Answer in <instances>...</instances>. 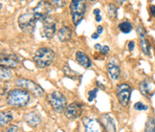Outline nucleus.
<instances>
[{
    "label": "nucleus",
    "mask_w": 155,
    "mask_h": 132,
    "mask_svg": "<svg viewBox=\"0 0 155 132\" xmlns=\"http://www.w3.org/2000/svg\"><path fill=\"white\" fill-rule=\"evenodd\" d=\"M91 38H92L93 39H96V38H99V35H98L97 33H95V34H93V35H92V37H91Z\"/></svg>",
    "instance_id": "obj_36"
},
{
    "label": "nucleus",
    "mask_w": 155,
    "mask_h": 132,
    "mask_svg": "<svg viewBox=\"0 0 155 132\" xmlns=\"http://www.w3.org/2000/svg\"><path fill=\"white\" fill-rule=\"evenodd\" d=\"M24 120L30 127H38L41 122L39 114H38L37 112H30V113L26 114L24 117Z\"/></svg>",
    "instance_id": "obj_17"
},
{
    "label": "nucleus",
    "mask_w": 155,
    "mask_h": 132,
    "mask_svg": "<svg viewBox=\"0 0 155 132\" xmlns=\"http://www.w3.org/2000/svg\"><path fill=\"white\" fill-rule=\"evenodd\" d=\"M97 93H98V88H95L93 90H90L88 93V101H92L95 98L97 97Z\"/></svg>",
    "instance_id": "obj_27"
},
{
    "label": "nucleus",
    "mask_w": 155,
    "mask_h": 132,
    "mask_svg": "<svg viewBox=\"0 0 155 132\" xmlns=\"http://www.w3.org/2000/svg\"><path fill=\"white\" fill-rule=\"evenodd\" d=\"M100 14H101V11H100L99 9H95V10H94V15H99Z\"/></svg>",
    "instance_id": "obj_34"
},
{
    "label": "nucleus",
    "mask_w": 155,
    "mask_h": 132,
    "mask_svg": "<svg viewBox=\"0 0 155 132\" xmlns=\"http://www.w3.org/2000/svg\"><path fill=\"white\" fill-rule=\"evenodd\" d=\"M83 124H84L85 132H106L104 124L96 118H84Z\"/></svg>",
    "instance_id": "obj_10"
},
{
    "label": "nucleus",
    "mask_w": 155,
    "mask_h": 132,
    "mask_svg": "<svg viewBox=\"0 0 155 132\" xmlns=\"http://www.w3.org/2000/svg\"><path fill=\"white\" fill-rule=\"evenodd\" d=\"M76 61L78 63L84 68H89V67H91V65H92L90 58H88V56L85 53H83L81 51H78L76 53Z\"/></svg>",
    "instance_id": "obj_16"
},
{
    "label": "nucleus",
    "mask_w": 155,
    "mask_h": 132,
    "mask_svg": "<svg viewBox=\"0 0 155 132\" xmlns=\"http://www.w3.org/2000/svg\"><path fill=\"white\" fill-rule=\"evenodd\" d=\"M0 71H1V72H0V75H1V80L2 81H9V80L12 79V77H13V75H14L12 68L5 67V66H1Z\"/></svg>",
    "instance_id": "obj_21"
},
{
    "label": "nucleus",
    "mask_w": 155,
    "mask_h": 132,
    "mask_svg": "<svg viewBox=\"0 0 155 132\" xmlns=\"http://www.w3.org/2000/svg\"><path fill=\"white\" fill-rule=\"evenodd\" d=\"M101 20H102V17H101V15H96V21L97 22H100Z\"/></svg>",
    "instance_id": "obj_37"
},
{
    "label": "nucleus",
    "mask_w": 155,
    "mask_h": 132,
    "mask_svg": "<svg viewBox=\"0 0 155 132\" xmlns=\"http://www.w3.org/2000/svg\"><path fill=\"white\" fill-rule=\"evenodd\" d=\"M102 47H103V46H101L100 44H96V45H95V49L98 50V51H101V49H102Z\"/></svg>",
    "instance_id": "obj_35"
},
{
    "label": "nucleus",
    "mask_w": 155,
    "mask_h": 132,
    "mask_svg": "<svg viewBox=\"0 0 155 132\" xmlns=\"http://www.w3.org/2000/svg\"><path fill=\"white\" fill-rule=\"evenodd\" d=\"M145 132H155V119L152 116H150L147 120Z\"/></svg>",
    "instance_id": "obj_24"
},
{
    "label": "nucleus",
    "mask_w": 155,
    "mask_h": 132,
    "mask_svg": "<svg viewBox=\"0 0 155 132\" xmlns=\"http://www.w3.org/2000/svg\"><path fill=\"white\" fill-rule=\"evenodd\" d=\"M119 29L121 30V32L124 34H129L131 31H132L133 26L132 24L128 21H124L122 23L119 24Z\"/></svg>",
    "instance_id": "obj_22"
},
{
    "label": "nucleus",
    "mask_w": 155,
    "mask_h": 132,
    "mask_svg": "<svg viewBox=\"0 0 155 132\" xmlns=\"http://www.w3.org/2000/svg\"><path fill=\"white\" fill-rule=\"evenodd\" d=\"M150 13L153 17H155V6L154 5H151L150 7Z\"/></svg>",
    "instance_id": "obj_32"
},
{
    "label": "nucleus",
    "mask_w": 155,
    "mask_h": 132,
    "mask_svg": "<svg viewBox=\"0 0 155 132\" xmlns=\"http://www.w3.org/2000/svg\"><path fill=\"white\" fill-rule=\"evenodd\" d=\"M20 61L21 58L19 56H17L16 54H11V53L1 54V58H0L1 66H5V67H9V68L16 67Z\"/></svg>",
    "instance_id": "obj_11"
},
{
    "label": "nucleus",
    "mask_w": 155,
    "mask_h": 132,
    "mask_svg": "<svg viewBox=\"0 0 155 132\" xmlns=\"http://www.w3.org/2000/svg\"><path fill=\"white\" fill-rule=\"evenodd\" d=\"M127 46H128L129 51H132V50L134 49V47H135V42H134V41H129L128 44H127Z\"/></svg>",
    "instance_id": "obj_31"
},
{
    "label": "nucleus",
    "mask_w": 155,
    "mask_h": 132,
    "mask_svg": "<svg viewBox=\"0 0 155 132\" xmlns=\"http://www.w3.org/2000/svg\"><path fill=\"white\" fill-rule=\"evenodd\" d=\"M13 119L14 116L11 111H2L1 115H0V124H1V127H5V125L9 124L13 121Z\"/></svg>",
    "instance_id": "obj_20"
},
{
    "label": "nucleus",
    "mask_w": 155,
    "mask_h": 132,
    "mask_svg": "<svg viewBox=\"0 0 155 132\" xmlns=\"http://www.w3.org/2000/svg\"><path fill=\"white\" fill-rule=\"evenodd\" d=\"M82 113V105L78 103V101H74V103L70 104L66 109L64 111V114L68 120H75L79 118Z\"/></svg>",
    "instance_id": "obj_12"
},
{
    "label": "nucleus",
    "mask_w": 155,
    "mask_h": 132,
    "mask_svg": "<svg viewBox=\"0 0 155 132\" xmlns=\"http://www.w3.org/2000/svg\"><path fill=\"white\" fill-rule=\"evenodd\" d=\"M72 35V30L67 26H63L58 30V38L61 42H66L68 41Z\"/></svg>",
    "instance_id": "obj_19"
},
{
    "label": "nucleus",
    "mask_w": 155,
    "mask_h": 132,
    "mask_svg": "<svg viewBox=\"0 0 155 132\" xmlns=\"http://www.w3.org/2000/svg\"><path fill=\"white\" fill-rule=\"evenodd\" d=\"M100 52H101L102 55H106V54L109 52V47L108 46H103Z\"/></svg>",
    "instance_id": "obj_30"
},
{
    "label": "nucleus",
    "mask_w": 155,
    "mask_h": 132,
    "mask_svg": "<svg viewBox=\"0 0 155 132\" xmlns=\"http://www.w3.org/2000/svg\"><path fill=\"white\" fill-rule=\"evenodd\" d=\"M63 72H64V74L66 77L70 78V79H76V77H77V73L75 71H73L72 69H71L68 65H65L63 66Z\"/></svg>",
    "instance_id": "obj_25"
},
{
    "label": "nucleus",
    "mask_w": 155,
    "mask_h": 132,
    "mask_svg": "<svg viewBox=\"0 0 155 132\" xmlns=\"http://www.w3.org/2000/svg\"><path fill=\"white\" fill-rule=\"evenodd\" d=\"M107 15H108L111 20L117 19V7L115 4L111 3L108 5V7H107Z\"/></svg>",
    "instance_id": "obj_23"
},
{
    "label": "nucleus",
    "mask_w": 155,
    "mask_h": 132,
    "mask_svg": "<svg viewBox=\"0 0 155 132\" xmlns=\"http://www.w3.org/2000/svg\"><path fill=\"white\" fill-rule=\"evenodd\" d=\"M137 32L139 34V38H140V44H141V48L142 51L144 52L147 56H150V49L151 46L148 42V40L146 38V30L144 29V27L138 25L137 27Z\"/></svg>",
    "instance_id": "obj_14"
},
{
    "label": "nucleus",
    "mask_w": 155,
    "mask_h": 132,
    "mask_svg": "<svg viewBox=\"0 0 155 132\" xmlns=\"http://www.w3.org/2000/svg\"><path fill=\"white\" fill-rule=\"evenodd\" d=\"M154 53H155V48H154Z\"/></svg>",
    "instance_id": "obj_38"
},
{
    "label": "nucleus",
    "mask_w": 155,
    "mask_h": 132,
    "mask_svg": "<svg viewBox=\"0 0 155 132\" xmlns=\"http://www.w3.org/2000/svg\"><path fill=\"white\" fill-rule=\"evenodd\" d=\"M15 84L17 86L21 87L22 89L26 90V91L32 93L35 97H42L44 91L43 89L41 88L38 83H35V81L31 80H27V79H18L15 81Z\"/></svg>",
    "instance_id": "obj_6"
},
{
    "label": "nucleus",
    "mask_w": 155,
    "mask_h": 132,
    "mask_svg": "<svg viewBox=\"0 0 155 132\" xmlns=\"http://www.w3.org/2000/svg\"><path fill=\"white\" fill-rule=\"evenodd\" d=\"M117 99L123 106L127 107L129 104L131 96V86L127 83H121L116 89Z\"/></svg>",
    "instance_id": "obj_9"
},
{
    "label": "nucleus",
    "mask_w": 155,
    "mask_h": 132,
    "mask_svg": "<svg viewBox=\"0 0 155 132\" xmlns=\"http://www.w3.org/2000/svg\"><path fill=\"white\" fill-rule=\"evenodd\" d=\"M30 101V94L22 88H15L11 90L6 97V103L12 107L26 106Z\"/></svg>",
    "instance_id": "obj_1"
},
{
    "label": "nucleus",
    "mask_w": 155,
    "mask_h": 132,
    "mask_svg": "<svg viewBox=\"0 0 155 132\" xmlns=\"http://www.w3.org/2000/svg\"><path fill=\"white\" fill-rule=\"evenodd\" d=\"M38 23V21L34 13L23 14L18 17V25L20 29L27 34H32L35 31Z\"/></svg>",
    "instance_id": "obj_5"
},
{
    "label": "nucleus",
    "mask_w": 155,
    "mask_h": 132,
    "mask_svg": "<svg viewBox=\"0 0 155 132\" xmlns=\"http://www.w3.org/2000/svg\"><path fill=\"white\" fill-rule=\"evenodd\" d=\"M52 5L54 6H56V7H58V8H61V7H63V6L65 5V1H51Z\"/></svg>",
    "instance_id": "obj_29"
},
{
    "label": "nucleus",
    "mask_w": 155,
    "mask_h": 132,
    "mask_svg": "<svg viewBox=\"0 0 155 132\" xmlns=\"http://www.w3.org/2000/svg\"><path fill=\"white\" fill-rule=\"evenodd\" d=\"M47 101L52 106V108L57 113H61L65 111L67 105L66 97L59 91H54L47 95Z\"/></svg>",
    "instance_id": "obj_3"
},
{
    "label": "nucleus",
    "mask_w": 155,
    "mask_h": 132,
    "mask_svg": "<svg viewBox=\"0 0 155 132\" xmlns=\"http://www.w3.org/2000/svg\"><path fill=\"white\" fill-rule=\"evenodd\" d=\"M103 31H104V29H103V27H102V26H101V25H100V26H98V29H97V34H98L99 35H100L101 34H102V33H103Z\"/></svg>",
    "instance_id": "obj_33"
},
{
    "label": "nucleus",
    "mask_w": 155,
    "mask_h": 132,
    "mask_svg": "<svg viewBox=\"0 0 155 132\" xmlns=\"http://www.w3.org/2000/svg\"><path fill=\"white\" fill-rule=\"evenodd\" d=\"M52 6H53L52 3L48 2V1H40V2H38V4L37 5V7L34 9V12H33L38 22L50 17V15L52 14V11H53Z\"/></svg>",
    "instance_id": "obj_7"
},
{
    "label": "nucleus",
    "mask_w": 155,
    "mask_h": 132,
    "mask_svg": "<svg viewBox=\"0 0 155 132\" xmlns=\"http://www.w3.org/2000/svg\"><path fill=\"white\" fill-rule=\"evenodd\" d=\"M86 5L84 1L81 0H73L70 3V12L72 15V20L75 26H78L80 22L83 19V16L85 15Z\"/></svg>",
    "instance_id": "obj_4"
},
{
    "label": "nucleus",
    "mask_w": 155,
    "mask_h": 132,
    "mask_svg": "<svg viewBox=\"0 0 155 132\" xmlns=\"http://www.w3.org/2000/svg\"><path fill=\"white\" fill-rule=\"evenodd\" d=\"M33 59L38 68H46L51 65L55 59V52L48 47L39 48L35 51Z\"/></svg>",
    "instance_id": "obj_2"
},
{
    "label": "nucleus",
    "mask_w": 155,
    "mask_h": 132,
    "mask_svg": "<svg viewBox=\"0 0 155 132\" xmlns=\"http://www.w3.org/2000/svg\"><path fill=\"white\" fill-rule=\"evenodd\" d=\"M18 131V127H16V125L13 124V125H10L7 128H6L5 132H17Z\"/></svg>",
    "instance_id": "obj_28"
},
{
    "label": "nucleus",
    "mask_w": 155,
    "mask_h": 132,
    "mask_svg": "<svg viewBox=\"0 0 155 132\" xmlns=\"http://www.w3.org/2000/svg\"><path fill=\"white\" fill-rule=\"evenodd\" d=\"M139 89L143 95L147 96V97H150V96H152L154 89H155V85L152 81H150V80H144L140 82L139 85Z\"/></svg>",
    "instance_id": "obj_15"
},
{
    "label": "nucleus",
    "mask_w": 155,
    "mask_h": 132,
    "mask_svg": "<svg viewBox=\"0 0 155 132\" xmlns=\"http://www.w3.org/2000/svg\"><path fill=\"white\" fill-rule=\"evenodd\" d=\"M102 118H103V124L106 132H116L115 122L109 114H104Z\"/></svg>",
    "instance_id": "obj_18"
},
{
    "label": "nucleus",
    "mask_w": 155,
    "mask_h": 132,
    "mask_svg": "<svg viewBox=\"0 0 155 132\" xmlns=\"http://www.w3.org/2000/svg\"><path fill=\"white\" fill-rule=\"evenodd\" d=\"M107 73L111 80L118 81L121 75V68L116 58H110L107 62Z\"/></svg>",
    "instance_id": "obj_13"
},
{
    "label": "nucleus",
    "mask_w": 155,
    "mask_h": 132,
    "mask_svg": "<svg viewBox=\"0 0 155 132\" xmlns=\"http://www.w3.org/2000/svg\"><path fill=\"white\" fill-rule=\"evenodd\" d=\"M38 23H40L39 33L41 37L45 38H52L56 33V22L52 17H48V18L39 21Z\"/></svg>",
    "instance_id": "obj_8"
},
{
    "label": "nucleus",
    "mask_w": 155,
    "mask_h": 132,
    "mask_svg": "<svg viewBox=\"0 0 155 132\" xmlns=\"http://www.w3.org/2000/svg\"><path fill=\"white\" fill-rule=\"evenodd\" d=\"M134 109L137 111H145V110L148 109V106L141 103V101H138V103H136L134 104Z\"/></svg>",
    "instance_id": "obj_26"
}]
</instances>
